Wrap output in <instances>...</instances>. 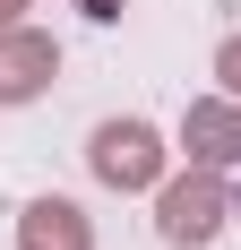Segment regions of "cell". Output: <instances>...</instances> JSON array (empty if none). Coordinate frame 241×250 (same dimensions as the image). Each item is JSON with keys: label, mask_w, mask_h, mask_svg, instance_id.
I'll return each instance as SVG.
<instances>
[{"label": "cell", "mask_w": 241, "mask_h": 250, "mask_svg": "<svg viewBox=\"0 0 241 250\" xmlns=\"http://www.w3.org/2000/svg\"><path fill=\"white\" fill-rule=\"evenodd\" d=\"M224 216H233V199H224L216 164H190V173L164 181V199H155V233H164L172 250H207Z\"/></svg>", "instance_id": "6da1fadb"}, {"label": "cell", "mask_w": 241, "mask_h": 250, "mask_svg": "<svg viewBox=\"0 0 241 250\" xmlns=\"http://www.w3.org/2000/svg\"><path fill=\"white\" fill-rule=\"evenodd\" d=\"M86 164H95V181H112V190H155V181H164V138L146 121H103L95 138H86Z\"/></svg>", "instance_id": "7a4b0ae2"}, {"label": "cell", "mask_w": 241, "mask_h": 250, "mask_svg": "<svg viewBox=\"0 0 241 250\" xmlns=\"http://www.w3.org/2000/svg\"><path fill=\"white\" fill-rule=\"evenodd\" d=\"M52 69H60V43L52 35H26V26H0V104L43 95Z\"/></svg>", "instance_id": "3957f363"}, {"label": "cell", "mask_w": 241, "mask_h": 250, "mask_svg": "<svg viewBox=\"0 0 241 250\" xmlns=\"http://www.w3.org/2000/svg\"><path fill=\"white\" fill-rule=\"evenodd\" d=\"M181 147H190V164H241V104L233 95H207L181 112Z\"/></svg>", "instance_id": "277c9868"}, {"label": "cell", "mask_w": 241, "mask_h": 250, "mask_svg": "<svg viewBox=\"0 0 241 250\" xmlns=\"http://www.w3.org/2000/svg\"><path fill=\"white\" fill-rule=\"evenodd\" d=\"M18 250H95V225L78 199H35L18 216Z\"/></svg>", "instance_id": "5b68a950"}, {"label": "cell", "mask_w": 241, "mask_h": 250, "mask_svg": "<svg viewBox=\"0 0 241 250\" xmlns=\"http://www.w3.org/2000/svg\"><path fill=\"white\" fill-rule=\"evenodd\" d=\"M216 78H224V95H241V35L216 43Z\"/></svg>", "instance_id": "8992f818"}, {"label": "cell", "mask_w": 241, "mask_h": 250, "mask_svg": "<svg viewBox=\"0 0 241 250\" xmlns=\"http://www.w3.org/2000/svg\"><path fill=\"white\" fill-rule=\"evenodd\" d=\"M78 9H86V18H95V26H112L120 9H129V0H78Z\"/></svg>", "instance_id": "52a82bcc"}, {"label": "cell", "mask_w": 241, "mask_h": 250, "mask_svg": "<svg viewBox=\"0 0 241 250\" xmlns=\"http://www.w3.org/2000/svg\"><path fill=\"white\" fill-rule=\"evenodd\" d=\"M18 9H26V0H0V26H18Z\"/></svg>", "instance_id": "ba28073f"}, {"label": "cell", "mask_w": 241, "mask_h": 250, "mask_svg": "<svg viewBox=\"0 0 241 250\" xmlns=\"http://www.w3.org/2000/svg\"><path fill=\"white\" fill-rule=\"evenodd\" d=\"M233 216H241V190H233Z\"/></svg>", "instance_id": "9c48e42d"}]
</instances>
